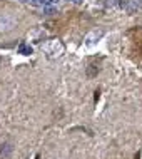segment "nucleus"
Here are the masks:
<instances>
[{
    "label": "nucleus",
    "instance_id": "nucleus-8",
    "mask_svg": "<svg viewBox=\"0 0 142 159\" xmlns=\"http://www.w3.org/2000/svg\"><path fill=\"white\" fill-rule=\"evenodd\" d=\"M55 2H59V0H52V3H55Z\"/></svg>",
    "mask_w": 142,
    "mask_h": 159
},
{
    "label": "nucleus",
    "instance_id": "nucleus-6",
    "mask_svg": "<svg viewBox=\"0 0 142 159\" xmlns=\"http://www.w3.org/2000/svg\"><path fill=\"white\" fill-rule=\"evenodd\" d=\"M72 2H74V3H82L84 0H72Z\"/></svg>",
    "mask_w": 142,
    "mask_h": 159
},
{
    "label": "nucleus",
    "instance_id": "nucleus-5",
    "mask_svg": "<svg viewBox=\"0 0 142 159\" xmlns=\"http://www.w3.org/2000/svg\"><path fill=\"white\" fill-rule=\"evenodd\" d=\"M129 5V0H119V7L120 8H126Z\"/></svg>",
    "mask_w": 142,
    "mask_h": 159
},
{
    "label": "nucleus",
    "instance_id": "nucleus-3",
    "mask_svg": "<svg viewBox=\"0 0 142 159\" xmlns=\"http://www.w3.org/2000/svg\"><path fill=\"white\" fill-rule=\"evenodd\" d=\"M30 3H32V5H35V7H38V5L47 7V5H50V3H52V0H30Z\"/></svg>",
    "mask_w": 142,
    "mask_h": 159
},
{
    "label": "nucleus",
    "instance_id": "nucleus-4",
    "mask_svg": "<svg viewBox=\"0 0 142 159\" xmlns=\"http://www.w3.org/2000/svg\"><path fill=\"white\" fill-rule=\"evenodd\" d=\"M44 12L47 15H54V14H57V8L55 7H50V5H47V7H44Z\"/></svg>",
    "mask_w": 142,
    "mask_h": 159
},
{
    "label": "nucleus",
    "instance_id": "nucleus-2",
    "mask_svg": "<svg viewBox=\"0 0 142 159\" xmlns=\"http://www.w3.org/2000/svg\"><path fill=\"white\" fill-rule=\"evenodd\" d=\"M19 52L24 54V55H30V54H32V47H30V45H25V42H22V44H20V47H19Z\"/></svg>",
    "mask_w": 142,
    "mask_h": 159
},
{
    "label": "nucleus",
    "instance_id": "nucleus-1",
    "mask_svg": "<svg viewBox=\"0 0 142 159\" xmlns=\"http://www.w3.org/2000/svg\"><path fill=\"white\" fill-rule=\"evenodd\" d=\"M12 151H14L12 144H3L2 149H0V159H7V157L12 154Z\"/></svg>",
    "mask_w": 142,
    "mask_h": 159
},
{
    "label": "nucleus",
    "instance_id": "nucleus-7",
    "mask_svg": "<svg viewBox=\"0 0 142 159\" xmlns=\"http://www.w3.org/2000/svg\"><path fill=\"white\" fill-rule=\"evenodd\" d=\"M20 2H30V0H20Z\"/></svg>",
    "mask_w": 142,
    "mask_h": 159
}]
</instances>
